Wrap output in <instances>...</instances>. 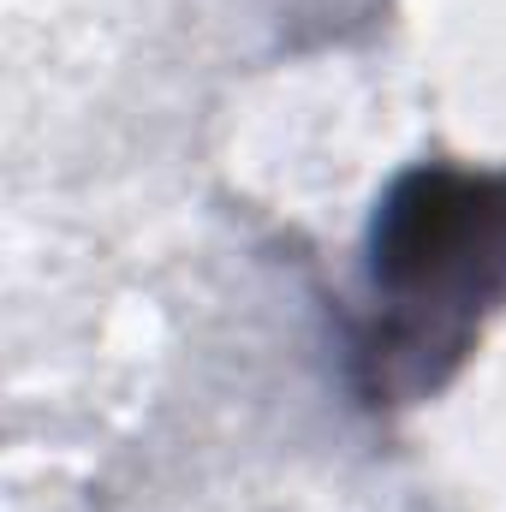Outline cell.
<instances>
[{
	"label": "cell",
	"instance_id": "obj_1",
	"mask_svg": "<svg viewBox=\"0 0 506 512\" xmlns=\"http://www.w3.org/2000/svg\"><path fill=\"white\" fill-rule=\"evenodd\" d=\"M370 310L352 376L370 405H417L453 382L506 310V167L417 161L381 191L364 233Z\"/></svg>",
	"mask_w": 506,
	"mask_h": 512
}]
</instances>
